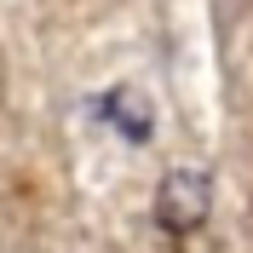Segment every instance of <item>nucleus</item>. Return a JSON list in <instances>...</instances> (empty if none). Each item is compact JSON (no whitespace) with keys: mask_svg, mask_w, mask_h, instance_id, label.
Listing matches in <instances>:
<instances>
[{"mask_svg":"<svg viewBox=\"0 0 253 253\" xmlns=\"http://www.w3.org/2000/svg\"><path fill=\"white\" fill-rule=\"evenodd\" d=\"M207 213H213V184H207V173L178 167V173L161 178V190H156V219H161V230L190 236V230H202V224H207Z\"/></svg>","mask_w":253,"mask_h":253,"instance_id":"f257e3e1","label":"nucleus"},{"mask_svg":"<svg viewBox=\"0 0 253 253\" xmlns=\"http://www.w3.org/2000/svg\"><path fill=\"white\" fill-rule=\"evenodd\" d=\"M98 115H104V121H115L132 144H144V138H150V104H144L138 92H126V86H115V92H104V98H98Z\"/></svg>","mask_w":253,"mask_h":253,"instance_id":"f03ea898","label":"nucleus"}]
</instances>
